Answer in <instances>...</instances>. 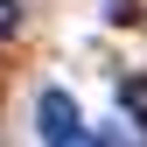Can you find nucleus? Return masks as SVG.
<instances>
[{
	"mask_svg": "<svg viewBox=\"0 0 147 147\" xmlns=\"http://www.w3.org/2000/svg\"><path fill=\"white\" fill-rule=\"evenodd\" d=\"M35 133H42V147H91L77 105H70V91H56V84L35 91Z\"/></svg>",
	"mask_w": 147,
	"mask_h": 147,
	"instance_id": "f257e3e1",
	"label": "nucleus"
},
{
	"mask_svg": "<svg viewBox=\"0 0 147 147\" xmlns=\"http://www.w3.org/2000/svg\"><path fill=\"white\" fill-rule=\"evenodd\" d=\"M91 147H133V140H126L119 126H98V133H91Z\"/></svg>",
	"mask_w": 147,
	"mask_h": 147,
	"instance_id": "20e7f679",
	"label": "nucleus"
},
{
	"mask_svg": "<svg viewBox=\"0 0 147 147\" xmlns=\"http://www.w3.org/2000/svg\"><path fill=\"white\" fill-rule=\"evenodd\" d=\"M119 98H126V112H133V126H147V77H126Z\"/></svg>",
	"mask_w": 147,
	"mask_h": 147,
	"instance_id": "f03ea898",
	"label": "nucleus"
},
{
	"mask_svg": "<svg viewBox=\"0 0 147 147\" xmlns=\"http://www.w3.org/2000/svg\"><path fill=\"white\" fill-rule=\"evenodd\" d=\"M21 28V0H0V35H14Z\"/></svg>",
	"mask_w": 147,
	"mask_h": 147,
	"instance_id": "7ed1b4c3",
	"label": "nucleus"
}]
</instances>
